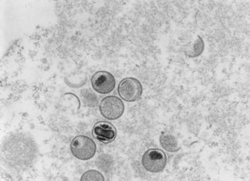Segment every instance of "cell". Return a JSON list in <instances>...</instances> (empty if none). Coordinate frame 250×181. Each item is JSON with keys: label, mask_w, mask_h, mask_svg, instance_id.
I'll return each instance as SVG.
<instances>
[{"label": "cell", "mask_w": 250, "mask_h": 181, "mask_svg": "<svg viewBox=\"0 0 250 181\" xmlns=\"http://www.w3.org/2000/svg\"><path fill=\"white\" fill-rule=\"evenodd\" d=\"M92 135L97 141L107 144L116 138L117 130L112 123L106 121H99L93 127Z\"/></svg>", "instance_id": "6"}, {"label": "cell", "mask_w": 250, "mask_h": 181, "mask_svg": "<svg viewBox=\"0 0 250 181\" xmlns=\"http://www.w3.org/2000/svg\"><path fill=\"white\" fill-rule=\"evenodd\" d=\"M159 141H160L162 148L168 152H177L181 149V145L178 139L175 138V136H173L172 134H169L167 132H162Z\"/></svg>", "instance_id": "7"}, {"label": "cell", "mask_w": 250, "mask_h": 181, "mask_svg": "<svg viewBox=\"0 0 250 181\" xmlns=\"http://www.w3.org/2000/svg\"><path fill=\"white\" fill-rule=\"evenodd\" d=\"M116 81L114 76L107 71L96 72L91 78V85L95 91L107 94L114 90Z\"/></svg>", "instance_id": "5"}, {"label": "cell", "mask_w": 250, "mask_h": 181, "mask_svg": "<svg viewBox=\"0 0 250 181\" xmlns=\"http://www.w3.org/2000/svg\"><path fill=\"white\" fill-rule=\"evenodd\" d=\"M205 49V44L202 37H198L195 39L193 42H189L187 45V50H186V55L191 58H195L203 53Z\"/></svg>", "instance_id": "8"}, {"label": "cell", "mask_w": 250, "mask_h": 181, "mask_svg": "<svg viewBox=\"0 0 250 181\" xmlns=\"http://www.w3.org/2000/svg\"><path fill=\"white\" fill-rule=\"evenodd\" d=\"M100 112L104 118L115 121L123 115L125 104L122 100L115 96L104 97L100 104Z\"/></svg>", "instance_id": "3"}, {"label": "cell", "mask_w": 250, "mask_h": 181, "mask_svg": "<svg viewBox=\"0 0 250 181\" xmlns=\"http://www.w3.org/2000/svg\"><path fill=\"white\" fill-rule=\"evenodd\" d=\"M144 168L151 173H160L167 163V158L164 151L159 149H150L142 157Z\"/></svg>", "instance_id": "2"}, {"label": "cell", "mask_w": 250, "mask_h": 181, "mask_svg": "<svg viewBox=\"0 0 250 181\" xmlns=\"http://www.w3.org/2000/svg\"><path fill=\"white\" fill-rule=\"evenodd\" d=\"M81 180L82 181H104V176L99 171L90 170H88V171H86L81 177Z\"/></svg>", "instance_id": "9"}, {"label": "cell", "mask_w": 250, "mask_h": 181, "mask_svg": "<svg viewBox=\"0 0 250 181\" xmlns=\"http://www.w3.org/2000/svg\"><path fill=\"white\" fill-rule=\"evenodd\" d=\"M118 92L124 101L134 102L140 99L143 93V87L138 80L128 77L120 82Z\"/></svg>", "instance_id": "4"}, {"label": "cell", "mask_w": 250, "mask_h": 181, "mask_svg": "<svg viewBox=\"0 0 250 181\" xmlns=\"http://www.w3.org/2000/svg\"><path fill=\"white\" fill-rule=\"evenodd\" d=\"M70 150L76 158L81 161H88L94 158L97 146L92 139L86 136H78L70 143Z\"/></svg>", "instance_id": "1"}]
</instances>
